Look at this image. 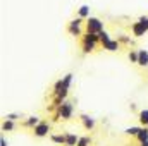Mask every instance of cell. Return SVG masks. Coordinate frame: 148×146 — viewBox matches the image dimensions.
Listing matches in <instances>:
<instances>
[{
	"label": "cell",
	"instance_id": "obj_1",
	"mask_svg": "<svg viewBox=\"0 0 148 146\" xmlns=\"http://www.w3.org/2000/svg\"><path fill=\"white\" fill-rule=\"evenodd\" d=\"M84 29H86V31H90V33H97V35H98L100 31H103V29H105V24H103V21H102V19L90 16V17L86 19V23H84Z\"/></svg>",
	"mask_w": 148,
	"mask_h": 146
},
{
	"label": "cell",
	"instance_id": "obj_2",
	"mask_svg": "<svg viewBox=\"0 0 148 146\" xmlns=\"http://www.w3.org/2000/svg\"><path fill=\"white\" fill-rule=\"evenodd\" d=\"M31 132H33L35 138H47V136L52 132V124L47 122V120H41L40 124H36V126L31 129Z\"/></svg>",
	"mask_w": 148,
	"mask_h": 146
},
{
	"label": "cell",
	"instance_id": "obj_3",
	"mask_svg": "<svg viewBox=\"0 0 148 146\" xmlns=\"http://www.w3.org/2000/svg\"><path fill=\"white\" fill-rule=\"evenodd\" d=\"M59 113H60L62 120H71V119H73V115H74V105H73V102L66 100V102L59 107Z\"/></svg>",
	"mask_w": 148,
	"mask_h": 146
},
{
	"label": "cell",
	"instance_id": "obj_4",
	"mask_svg": "<svg viewBox=\"0 0 148 146\" xmlns=\"http://www.w3.org/2000/svg\"><path fill=\"white\" fill-rule=\"evenodd\" d=\"M79 122H81V126H83L86 131H93V129L97 127V120H95L91 115H88V113H81V115H79Z\"/></svg>",
	"mask_w": 148,
	"mask_h": 146
},
{
	"label": "cell",
	"instance_id": "obj_5",
	"mask_svg": "<svg viewBox=\"0 0 148 146\" xmlns=\"http://www.w3.org/2000/svg\"><path fill=\"white\" fill-rule=\"evenodd\" d=\"M131 33H133V36L141 38V36H145V33H148V31L140 21H136V23H131Z\"/></svg>",
	"mask_w": 148,
	"mask_h": 146
},
{
	"label": "cell",
	"instance_id": "obj_6",
	"mask_svg": "<svg viewBox=\"0 0 148 146\" xmlns=\"http://www.w3.org/2000/svg\"><path fill=\"white\" fill-rule=\"evenodd\" d=\"M121 46H122V45H121L117 40H114V38L109 40V41H105V43H102V48H103V50H107V52H110V53L119 52V50H121Z\"/></svg>",
	"mask_w": 148,
	"mask_h": 146
},
{
	"label": "cell",
	"instance_id": "obj_7",
	"mask_svg": "<svg viewBox=\"0 0 148 146\" xmlns=\"http://www.w3.org/2000/svg\"><path fill=\"white\" fill-rule=\"evenodd\" d=\"M41 120H40V117L38 115H29V117H26L24 119V122H23V127H26V129H33L36 124H40Z\"/></svg>",
	"mask_w": 148,
	"mask_h": 146
},
{
	"label": "cell",
	"instance_id": "obj_8",
	"mask_svg": "<svg viewBox=\"0 0 148 146\" xmlns=\"http://www.w3.org/2000/svg\"><path fill=\"white\" fill-rule=\"evenodd\" d=\"M67 33L71 35V36H76V38H81L84 33H83V29H81V26H77V24H73V23H69L67 24Z\"/></svg>",
	"mask_w": 148,
	"mask_h": 146
},
{
	"label": "cell",
	"instance_id": "obj_9",
	"mask_svg": "<svg viewBox=\"0 0 148 146\" xmlns=\"http://www.w3.org/2000/svg\"><path fill=\"white\" fill-rule=\"evenodd\" d=\"M81 41H88V43H100V38L97 33H90V31H84V35L81 36Z\"/></svg>",
	"mask_w": 148,
	"mask_h": 146
},
{
	"label": "cell",
	"instance_id": "obj_10",
	"mask_svg": "<svg viewBox=\"0 0 148 146\" xmlns=\"http://www.w3.org/2000/svg\"><path fill=\"white\" fill-rule=\"evenodd\" d=\"M140 59H138V65L140 67H148V50L140 48Z\"/></svg>",
	"mask_w": 148,
	"mask_h": 146
},
{
	"label": "cell",
	"instance_id": "obj_11",
	"mask_svg": "<svg viewBox=\"0 0 148 146\" xmlns=\"http://www.w3.org/2000/svg\"><path fill=\"white\" fill-rule=\"evenodd\" d=\"M77 141H79V136H77V134H74V132H67V134H66V145L64 146H76L77 145Z\"/></svg>",
	"mask_w": 148,
	"mask_h": 146
},
{
	"label": "cell",
	"instance_id": "obj_12",
	"mask_svg": "<svg viewBox=\"0 0 148 146\" xmlns=\"http://www.w3.org/2000/svg\"><path fill=\"white\" fill-rule=\"evenodd\" d=\"M95 48H97V43H88V41H81V52L86 55V53H91V52H95Z\"/></svg>",
	"mask_w": 148,
	"mask_h": 146
},
{
	"label": "cell",
	"instance_id": "obj_13",
	"mask_svg": "<svg viewBox=\"0 0 148 146\" xmlns=\"http://www.w3.org/2000/svg\"><path fill=\"white\" fill-rule=\"evenodd\" d=\"M50 141H52L53 145L64 146L66 145V134H50Z\"/></svg>",
	"mask_w": 148,
	"mask_h": 146
},
{
	"label": "cell",
	"instance_id": "obj_14",
	"mask_svg": "<svg viewBox=\"0 0 148 146\" xmlns=\"http://www.w3.org/2000/svg\"><path fill=\"white\" fill-rule=\"evenodd\" d=\"M121 45H126V46H131L134 41H133V38L127 36V35H124V33H121V35H117V38H115Z\"/></svg>",
	"mask_w": 148,
	"mask_h": 146
},
{
	"label": "cell",
	"instance_id": "obj_15",
	"mask_svg": "<svg viewBox=\"0 0 148 146\" xmlns=\"http://www.w3.org/2000/svg\"><path fill=\"white\" fill-rule=\"evenodd\" d=\"M136 139H138V143H143V141H148V127H147V126H141L140 132L136 134Z\"/></svg>",
	"mask_w": 148,
	"mask_h": 146
},
{
	"label": "cell",
	"instance_id": "obj_16",
	"mask_svg": "<svg viewBox=\"0 0 148 146\" xmlns=\"http://www.w3.org/2000/svg\"><path fill=\"white\" fill-rule=\"evenodd\" d=\"M14 129H16V122H14V120L5 119V120H3V124H2V131H3V132H12Z\"/></svg>",
	"mask_w": 148,
	"mask_h": 146
},
{
	"label": "cell",
	"instance_id": "obj_17",
	"mask_svg": "<svg viewBox=\"0 0 148 146\" xmlns=\"http://www.w3.org/2000/svg\"><path fill=\"white\" fill-rule=\"evenodd\" d=\"M138 120L141 126H147L148 127V108H143L138 112Z\"/></svg>",
	"mask_w": 148,
	"mask_h": 146
},
{
	"label": "cell",
	"instance_id": "obj_18",
	"mask_svg": "<svg viewBox=\"0 0 148 146\" xmlns=\"http://www.w3.org/2000/svg\"><path fill=\"white\" fill-rule=\"evenodd\" d=\"M127 59H129V62H131V64H136V65H138L140 52H138V50H134V48H131V50H129V53H127Z\"/></svg>",
	"mask_w": 148,
	"mask_h": 146
},
{
	"label": "cell",
	"instance_id": "obj_19",
	"mask_svg": "<svg viewBox=\"0 0 148 146\" xmlns=\"http://www.w3.org/2000/svg\"><path fill=\"white\" fill-rule=\"evenodd\" d=\"M77 16L83 17V19H88L90 17V5H81L77 9Z\"/></svg>",
	"mask_w": 148,
	"mask_h": 146
},
{
	"label": "cell",
	"instance_id": "obj_20",
	"mask_svg": "<svg viewBox=\"0 0 148 146\" xmlns=\"http://www.w3.org/2000/svg\"><path fill=\"white\" fill-rule=\"evenodd\" d=\"M53 96H57V98H60V100H67V96H69V89H67V88H60V89L53 91Z\"/></svg>",
	"mask_w": 148,
	"mask_h": 146
},
{
	"label": "cell",
	"instance_id": "obj_21",
	"mask_svg": "<svg viewBox=\"0 0 148 146\" xmlns=\"http://www.w3.org/2000/svg\"><path fill=\"white\" fill-rule=\"evenodd\" d=\"M73 79H74V76L71 72L66 74V76L62 77V88H67V89H69V88H71V84H73Z\"/></svg>",
	"mask_w": 148,
	"mask_h": 146
},
{
	"label": "cell",
	"instance_id": "obj_22",
	"mask_svg": "<svg viewBox=\"0 0 148 146\" xmlns=\"http://www.w3.org/2000/svg\"><path fill=\"white\" fill-rule=\"evenodd\" d=\"M140 129H141V127H138V126H133V127H127V129L124 131V134H126V136H134V138H136V134L140 132Z\"/></svg>",
	"mask_w": 148,
	"mask_h": 146
},
{
	"label": "cell",
	"instance_id": "obj_23",
	"mask_svg": "<svg viewBox=\"0 0 148 146\" xmlns=\"http://www.w3.org/2000/svg\"><path fill=\"white\" fill-rule=\"evenodd\" d=\"M90 145H91V138L90 136H83V138H79L76 146H90Z\"/></svg>",
	"mask_w": 148,
	"mask_h": 146
},
{
	"label": "cell",
	"instance_id": "obj_24",
	"mask_svg": "<svg viewBox=\"0 0 148 146\" xmlns=\"http://www.w3.org/2000/svg\"><path fill=\"white\" fill-rule=\"evenodd\" d=\"M98 38H100V45H102V43H105V41H109V40H112V36L107 33V31H105V29L98 33Z\"/></svg>",
	"mask_w": 148,
	"mask_h": 146
},
{
	"label": "cell",
	"instance_id": "obj_25",
	"mask_svg": "<svg viewBox=\"0 0 148 146\" xmlns=\"http://www.w3.org/2000/svg\"><path fill=\"white\" fill-rule=\"evenodd\" d=\"M5 119H9V120H14V122H16L17 119H21V115H19V113H7V115H5Z\"/></svg>",
	"mask_w": 148,
	"mask_h": 146
},
{
	"label": "cell",
	"instance_id": "obj_26",
	"mask_svg": "<svg viewBox=\"0 0 148 146\" xmlns=\"http://www.w3.org/2000/svg\"><path fill=\"white\" fill-rule=\"evenodd\" d=\"M138 21H140V23H141V24H143V26L147 28V31H148V16H141V17H140Z\"/></svg>",
	"mask_w": 148,
	"mask_h": 146
},
{
	"label": "cell",
	"instance_id": "obj_27",
	"mask_svg": "<svg viewBox=\"0 0 148 146\" xmlns=\"http://www.w3.org/2000/svg\"><path fill=\"white\" fill-rule=\"evenodd\" d=\"M0 146H9V143H7V139H5L3 136L0 138Z\"/></svg>",
	"mask_w": 148,
	"mask_h": 146
},
{
	"label": "cell",
	"instance_id": "obj_28",
	"mask_svg": "<svg viewBox=\"0 0 148 146\" xmlns=\"http://www.w3.org/2000/svg\"><path fill=\"white\" fill-rule=\"evenodd\" d=\"M140 146H148V141H143V143H140Z\"/></svg>",
	"mask_w": 148,
	"mask_h": 146
}]
</instances>
